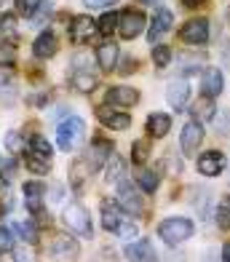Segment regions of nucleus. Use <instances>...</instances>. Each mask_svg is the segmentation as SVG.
<instances>
[{"label":"nucleus","instance_id":"nucleus-17","mask_svg":"<svg viewBox=\"0 0 230 262\" xmlns=\"http://www.w3.org/2000/svg\"><path fill=\"white\" fill-rule=\"evenodd\" d=\"M96 118H99V123L107 126V128H115V131H123L131 126V115L126 113H115V110H107V107H99L96 110Z\"/></svg>","mask_w":230,"mask_h":262},{"label":"nucleus","instance_id":"nucleus-23","mask_svg":"<svg viewBox=\"0 0 230 262\" xmlns=\"http://www.w3.org/2000/svg\"><path fill=\"white\" fill-rule=\"evenodd\" d=\"M16 16L14 14H3L0 16V40H6V43H14L16 40Z\"/></svg>","mask_w":230,"mask_h":262},{"label":"nucleus","instance_id":"nucleus-18","mask_svg":"<svg viewBox=\"0 0 230 262\" xmlns=\"http://www.w3.org/2000/svg\"><path fill=\"white\" fill-rule=\"evenodd\" d=\"M107 102L115 104V107H131V104L139 102V91L129 89V86H113L107 91Z\"/></svg>","mask_w":230,"mask_h":262},{"label":"nucleus","instance_id":"nucleus-3","mask_svg":"<svg viewBox=\"0 0 230 262\" xmlns=\"http://www.w3.org/2000/svg\"><path fill=\"white\" fill-rule=\"evenodd\" d=\"M62 222L70 233H75L80 238H91L94 228H91V217H89V209L83 204H67L62 211Z\"/></svg>","mask_w":230,"mask_h":262},{"label":"nucleus","instance_id":"nucleus-7","mask_svg":"<svg viewBox=\"0 0 230 262\" xmlns=\"http://www.w3.org/2000/svg\"><path fill=\"white\" fill-rule=\"evenodd\" d=\"M80 254L78 241L75 238H67V235H56L54 244H51V259L54 262H75Z\"/></svg>","mask_w":230,"mask_h":262},{"label":"nucleus","instance_id":"nucleus-35","mask_svg":"<svg viewBox=\"0 0 230 262\" xmlns=\"http://www.w3.org/2000/svg\"><path fill=\"white\" fill-rule=\"evenodd\" d=\"M137 70V59H123V67H120V75H129Z\"/></svg>","mask_w":230,"mask_h":262},{"label":"nucleus","instance_id":"nucleus-29","mask_svg":"<svg viewBox=\"0 0 230 262\" xmlns=\"http://www.w3.org/2000/svg\"><path fill=\"white\" fill-rule=\"evenodd\" d=\"M118 16L120 14H115V11H107V14H102V19H99V32H104V35H110L113 30H118Z\"/></svg>","mask_w":230,"mask_h":262},{"label":"nucleus","instance_id":"nucleus-9","mask_svg":"<svg viewBox=\"0 0 230 262\" xmlns=\"http://www.w3.org/2000/svg\"><path fill=\"white\" fill-rule=\"evenodd\" d=\"M126 257L129 262H158V252H155L153 241L148 238H137L126 246Z\"/></svg>","mask_w":230,"mask_h":262},{"label":"nucleus","instance_id":"nucleus-30","mask_svg":"<svg viewBox=\"0 0 230 262\" xmlns=\"http://www.w3.org/2000/svg\"><path fill=\"white\" fill-rule=\"evenodd\" d=\"M14 230H16L27 244H38V230H35L30 222H16V225H14Z\"/></svg>","mask_w":230,"mask_h":262},{"label":"nucleus","instance_id":"nucleus-13","mask_svg":"<svg viewBox=\"0 0 230 262\" xmlns=\"http://www.w3.org/2000/svg\"><path fill=\"white\" fill-rule=\"evenodd\" d=\"M201 142H203V128H201V123H198V121L185 123L182 139H179V145H182V152H185V156H196V150L201 147Z\"/></svg>","mask_w":230,"mask_h":262},{"label":"nucleus","instance_id":"nucleus-24","mask_svg":"<svg viewBox=\"0 0 230 262\" xmlns=\"http://www.w3.org/2000/svg\"><path fill=\"white\" fill-rule=\"evenodd\" d=\"M214 220H217V228L220 230H230V195H222V201L217 204Z\"/></svg>","mask_w":230,"mask_h":262},{"label":"nucleus","instance_id":"nucleus-20","mask_svg":"<svg viewBox=\"0 0 230 262\" xmlns=\"http://www.w3.org/2000/svg\"><path fill=\"white\" fill-rule=\"evenodd\" d=\"M96 62H99L102 70H113L118 64V46L113 40H107L102 43L99 49H96Z\"/></svg>","mask_w":230,"mask_h":262},{"label":"nucleus","instance_id":"nucleus-1","mask_svg":"<svg viewBox=\"0 0 230 262\" xmlns=\"http://www.w3.org/2000/svg\"><path fill=\"white\" fill-rule=\"evenodd\" d=\"M102 228L115 233L118 238H126V241H131V238H137V225L131 222V217L126 211H120L118 204H110V201H102Z\"/></svg>","mask_w":230,"mask_h":262},{"label":"nucleus","instance_id":"nucleus-27","mask_svg":"<svg viewBox=\"0 0 230 262\" xmlns=\"http://www.w3.org/2000/svg\"><path fill=\"white\" fill-rule=\"evenodd\" d=\"M16 3V14H22V16H35L40 11V6H43V0H14Z\"/></svg>","mask_w":230,"mask_h":262},{"label":"nucleus","instance_id":"nucleus-19","mask_svg":"<svg viewBox=\"0 0 230 262\" xmlns=\"http://www.w3.org/2000/svg\"><path fill=\"white\" fill-rule=\"evenodd\" d=\"M187 97H190V86H187V80H174V83H169V89H166V99H169V104H172L174 110H182V107L187 104Z\"/></svg>","mask_w":230,"mask_h":262},{"label":"nucleus","instance_id":"nucleus-10","mask_svg":"<svg viewBox=\"0 0 230 262\" xmlns=\"http://www.w3.org/2000/svg\"><path fill=\"white\" fill-rule=\"evenodd\" d=\"M172 25H174V14L169 8H158V11H155V16H153V25L148 27V40L158 46V40L163 38L169 30H172Z\"/></svg>","mask_w":230,"mask_h":262},{"label":"nucleus","instance_id":"nucleus-39","mask_svg":"<svg viewBox=\"0 0 230 262\" xmlns=\"http://www.w3.org/2000/svg\"><path fill=\"white\" fill-rule=\"evenodd\" d=\"M222 262H230V244L222 246Z\"/></svg>","mask_w":230,"mask_h":262},{"label":"nucleus","instance_id":"nucleus-37","mask_svg":"<svg viewBox=\"0 0 230 262\" xmlns=\"http://www.w3.org/2000/svg\"><path fill=\"white\" fill-rule=\"evenodd\" d=\"M113 3H118V0H86L89 8H104V6H113Z\"/></svg>","mask_w":230,"mask_h":262},{"label":"nucleus","instance_id":"nucleus-11","mask_svg":"<svg viewBox=\"0 0 230 262\" xmlns=\"http://www.w3.org/2000/svg\"><path fill=\"white\" fill-rule=\"evenodd\" d=\"M225 89V75H222V70L220 67H209L206 73H203L201 78V91H203V97L206 99H214V97H220Z\"/></svg>","mask_w":230,"mask_h":262},{"label":"nucleus","instance_id":"nucleus-22","mask_svg":"<svg viewBox=\"0 0 230 262\" xmlns=\"http://www.w3.org/2000/svg\"><path fill=\"white\" fill-rule=\"evenodd\" d=\"M30 156H35V158H43V161H51L54 150H51V145H48V139H46V137L35 134V137L30 139Z\"/></svg>","mask_w":230,"mask_h":262},{"label":"nucleus","instance_id":"nucleus-32","mask_svg":"<svg viewBox=\"0 0 230 262\" xmlns=\"http://www.w3.org/2000/svg\"><path fill=\"white\" fill-rule=\"evenodd\" d=\"M72 83H75V89H78V91H94L96 78H94V75H86V73H75Z\"/></svg>","mask_w":230,"mask_h":262},{"label":"nucleus","instance_id":"nucleus-14","mask_svg":"<svg viewBox=\"0 0 230 262\" xmlns=\"http://www.w3.org/2000/svg\"><path fill=\"white\" fill-rule=\"evenodd\" d=\"M22 193H24V204H27L30 214L43 211V198H46V185L43 182H24Z\"/></svg>","mask_w":230,"mask_h":262},{"label":"nucleus","instance_id":"nucleus-26","mask_svg":"<svg viewBox=\"0 0 230 262\" xmlns=\"http://www.w3.org/2000/svg\"><path fill=\"white\" fill-rule=\"evenodd\" d=\"M158 185H161V174H155V171H142L139 174V187L144 193H155Z\"/></svg>","mask_w":230,"mask_h":262},{"label":"nucleus","instance_id":"nucleus-15","mask_svg":"<svg viewBox=\"0 0 230 262\" xmlns=\"http://www.w3.org/2000/svg\"><path fill=\"white\" fill-rule=\"evenodd\" d=\"M96 30L99 27H96V21L91 16H75L72 25H70V40L72 43H83V40H89Z\"/></svg>","mask_w":230,"mask_h":262},{"label":"nucleus","instance_id":"nucleus-38","mask_svg":"<svg viewBox=\"0 0 230 262\" xmlns=\"http://www.w3.org/2000/svg\"><path fill=\"white\" fill-rule=\"evenodd\" d=\"M8 147H11V150L19 147V134H16V131H11V134H8Z\"/></svg>","mask_w":230,"mask_h":262},{"label":"nucleus","instance_id":"nucleus-33","mask_svg":"<svg viewBox=\"0 0 230 262\" xmlns=\"http://www.w3.org/2000/svg\"><path fill=\"white\" fill-rule=\"evenodd\" d=\"M24 163H27V169L35 171V174H46L48 171V166H51V161H43V158H35L27 152V158H24Z\"/></svg>","mask_w":230,"mask_h":262},{"label":"nucleus","instance_id":"nucleus-31","mask_svg":"<svg viewBox=\"0 0 230 262\" xmlns=\"http://www.w3.org/2000/svg\"><path fill=\"white\" fill-rule=\"evenodd\" d=\"M16 62V49L6 40H0V67H8Z\"/></svg>","mask_w":230,"mask_h":262},{"label":"nucleus","instance_id":"nucleus-4","mask_svg":"<svg viewBox=\"0 0 230 262\" xmlns=\"http://www.w3.org/2000/svg\"><path fill=\"white\" fill-rule=\"evenodd\" d=\"M83 137H86V123H83L80 118H67V121H62L56 128V145L65 152L75 150Z\"/></svg>","mask_w":230,"mask_h":262},{"label":"nucleus","instance_id":"nucleus-8","mask_svg":"<svg viewBox=\"0 0 230 262\" xmlns=\"http://www.w3.org/2000/svg\"><path fill=\"white\" fill-rule=\"evenodd\" d=\"M179 38L190 46H203L209 40V21L206 19H190L185 21V27L179 30Z\"/></svg>","mask_w":230,"mask_h":262},{"label":"nucleus","instance_id":"nucleus-16","mask_svg":"<svg viewBox=\"0 0 230 262\" xmlns=\"http://www.w3.org/2000/svg\"><path fill=\"white\" fill-rule=\"evenodd\" d=\"M56 51H59V40H56V35L48 32V30L40 32L38 38H35V43H32V54L38 59H51Z\"/></svg>","mask_w":230,"mask_h":262},{"label":"nucleus","instance_id":"nucleus-5","mask_svg":"<svg viewBox=\"0 0 230 262\" xmlns=\"http://www.w3.org/2000/svg\"><path fill=\"white\" fill-rule=\"evenodd\" d=\"M144 25H148V19H144L142 11H131L129 8V11H123V14L118 16V35L123 40H134V38L142 35Z\"/></svg>","mask_w":230,"mask_h":262},{"label":"nucleus","instance_id":"nucleus-12","mask_svg":"<svg viewBox=\"0 0 230 262\" xmlns=\"http://www.w3.org/2000/svg\"><path fill=\"white\" fill-rule=\"evenodd\" d=\"M225 156L220 150H206V152H201V158H198V171L203 177H217V174H222L225 171Z\"/></svg>","mask_w":230,"mask_h":262},{"label":"nucleus","instance_id":"nucleus-6","mask_svg":"<svg viewBox=\"0 0 230 262\" xmlns=\"http://www.w3.org/2000/svg\"><path fill=\"white\" fill-rule=\"evenodd\" d=\"M118 204L123 206V211L131 214V217H139V214L144 211V204H142L139 190L131 185L129 180H120V182H118Z\"/></svg>","mask_w":230,"mask_h":262},{"label":"nucleus","instance_id":"nucleus-2","mask_svg":"<svg viewBox=\"0 0 230 262\" xmlns=\"http://www.w3.org/2000/svg\"><path fill=\"white\" fill-rule=\"evenodd\" d=\"M193 233H196V222L187 217H166L158 225V238H163L169 246L185 244L187 238H193Z\"/></svg>","mask_w":230,"mask_h":262},{"label":"nucleus","instance_id":"nucleus-40","mask_svg":"<svg viewBox=\"0 0 230 262\" xmlns=\"http://www.w3.org/2000/svg\"><path fill=\"white\" fill-rule=\"evenodd\" d=\"M187 6H198V3H203V0H185Z\"/></svg>","mask_w":230,"mask_h":262},{"label":"nucleus","instance_id":"nucleus-42","mask_svg":"<svg viewBox=\"0 0 230 262\" xmlns=\"http://www.w3.org/2000/svg\"><path fill=\"white\" fill-rule=\"evenodd\" d=\"M227 25H230V8H227Z\"/></svg>","mask_w":230,"mask_h":262},{"label":"nucleus","instance_id":"nucleus-25","mask_svg":"<svg viewBox=\"0 0 230 262\" xmlns=\"http://www.w3.org/2000/svg\"><path fill=\"white\" fill-rule=\"evenodd\" d=\"M150 156V142L148 139H137L134 145H131V161L134 163H144Z\"/></svg>","mask_w":230,"mask_h":262},{"label":"nucleus","instance_id":"nucleus-41","mask_svg":"<svg viewBox=\"0 0 230 262\" xmlns=\"http://www.w3.org/2000/svg\"><path fill=\"white\" fill-rule=\"evenodd\" d=\"M139 3H150L153 6V3H161V0H139Z\"/></svg>","mask_w":230,"mask_h":262},{"label":"nucleus","instance_id":"nucleus-21","mask_svg":"<svg viewBox=\"0 0 230 262\" xmlns=\"http://www.w3.org/2000/svg\"><path fill=\"white\" fill-rule=\"evenodd\" d=\"M172 128V118H169L166 113H153L148 118V131L150 137H166V131Z\"/></svg>","mask_w":230,"mask_h":262},{"label":"nucleus","instance_id":"nucleus-34","mask_svg":"<svg viewBox=\"0 0 230 262\" xmlns=\"http://www.w3.org/2000/svg\"><path fill=\"white\" fill-rule=\"evenodd\" d=\"M0 252H14V238H11V230L0 225Z\"/></svg>","mask_w":230,"mask_h":262},{"label":"nucleus","instance_id":"nucleus-28","mask_svg":"<svg viewBox=\"0 0 230 262\" xmlns=\"http://www.w3.org/2000/svg\"><path fill=\"white\" fill-rule=\"evenodd\" d=\"M153 62H155V67H166L169 62H172V49L163 46V43H158L153 49Z\"/></svg>","mask_w":230,"mask_h":262},{"label":"nucleus","instance_id":"nucleus-36","mask_svg":"<svg viewBox=\"0 0 230 262\" xmlns=\"http://www.w3.org/2000/svg\"><path fill=\"white\" fill-rule=\"evenodd\" d=\"M14 262H32V257L24 249H14Z\"/></svg>","mask_w":230,"mask_h":262}]
</instances>
